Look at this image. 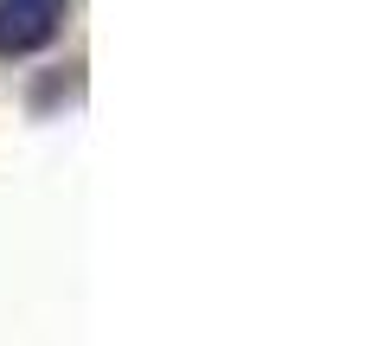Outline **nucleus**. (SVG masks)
<instances>
[{"label":"nucleus","mask_w":365,"mask_h":346,"mask_svg":"<svg viewBox=\"0 0 365 346\" xmlns=\"http://www.w3.org/2000/svg\"><path fill=\"white\" fill-rule=\"evenodd\" d=\"M64 6L71 0H0V64L38 58L64 32Z\"/></svg>","instance_id":"1"}]
</instances>
